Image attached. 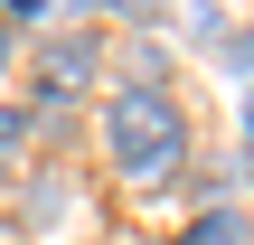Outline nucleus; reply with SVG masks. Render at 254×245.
I'll return each instance as SVG.
<instances>
[{"instance_id":"1","label":"nucleus","mask_w":254,"mask_h":245,"mask_svg":"<svg viewBox=\"0 0 254 245\" xmlns=\"http://www.w3.org/2000/svg\"><path fill=\"white\" fill-rule=\"evenodd\" d=\"M104 161H113L123 189H170L189 170V113H179V94L151 85V76H123L104 94Z\"/></svg>"},{"instance_id":"2","label":"nucleus","mask_w":254,"mask_h":245,"mask_svg":"<svg viewBox=\"0 0 254 245\" xmlns=\"http://www.w3.org/2000/svg\"><path fill=\"white\" fill-rule=\"evenodd\" d=\"M85 85H104V28H47L38 38V104L75 113Z\"/></svg>"},{"instance_id":"3","label":"nucleus","mask_w":254,"mask_h":245,"mask_svg":"<svg viewBox=\"0 0 254 245\" xmlns=\"http://www.w3.org/2000/svg\"><path fill=\"white\" fill-rule=\"evenodd\" d=\"M170 245H254V227H245V208L226 198V208H198V217H189Z\"/></svg>"},{"instance_id":"4","label":"nucleus","mask_w":254,"mask_h":245,"mask_svg":"<svg viewBox=\"0 0 254 245\" xmlns=\"http://www.w3.org/2000/svg\"><path fill=\"white\" fill-rule=\"evenodd\" d=\"M28 161V113H0V170Z\"/></svg>"},{"instance_id":"5","label":"nucleus","mask_w":254,"mask_h":245,"mask_svg":"<svg viewBox=\"0 0 254 245\" xmlns=\"http://www.w3.org/2000/svg\"><path fill=\"white\" fill-rule=\"evenodd\" d=\"M226 66H236V76H254V28H245V38H226Z\"/></svg>"},{"instance_id":"6","label":"nucleus","mask_w":254,"mask_h":245,"mask_svg":"<svg viewBox=\"0 0 254 245\" xmlns=\"http://www.w3.org/2000/svg\"><path fill=\"white\" fill-rule=\"evenodd\" d=\"M245 179H254V104H245Z\"/></svg>"},{"instance_id":"7","label":"nucleus","mask_w":254,"mask_h":245,"mask_svg":"<svg viewBox=\"0 0 254 245\" xmlns=\"http://www.w3.org/2000/svg\"><path fill=\"white\" fill-rule=\"evenodd\" d=\"M9 47H19V28H9V19H0V66H9Z\"/></svg>"}]
</instances>
